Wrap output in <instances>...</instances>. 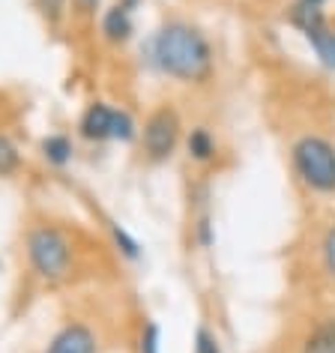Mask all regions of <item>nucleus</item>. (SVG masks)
I'll return each instance as SVG.
<instances>
[{
  "label": "nucleus",
  "mask_w": 335,
  "mask_h": 353,
  "mask_svg": "<svg viewBox=\"0 0 335 353\" xmlns=\"http://www.w3.org/2000/svg\"><path fill=\"white\" fill-rule=\"evenodd\" d=\"M135 138H141V126L126 108H114V123H111V141L120 144H132Z\"/></svg>",
  "instance_id": "nucleus-14"
},
{
  "label": "nucleus",
  "mask_w": 335,
  "mask_h": 353,
  "mask_svg": "<svg viewBox=\"0 0 335 353\" xmlns=\"http://www.w3.org/2000/svg\"><path fill=\"white\" fill-rule=\"evenodd\" d=\"M290 165L314 195H335V144L323 135H299L290 147Z\"/></svg>",
  "instance_id": "nucleus-3"
},
{
  "label": "nucleus",
  "mask_w": 335,
  "mask_h": 353,
  "mask_svg": "<svg viewBox=\"0 0 335 353\" xmlns=\"http://www.w3.org/2000/svg\"><path fill=\"white\" fill-rule=\"evenodd\" d=\"M294 3H303V6H317V10H323L326 0H294Z\"/></svg>",
  "instance_id": "nucleus-23"
},
{
  "label": "nucleus",
  "mask_w": 335,
  "mask_h": 353,
  "mask_svg": "<svg viewBox=\"0 0 335 353\" xmlns=\"http://www.w3.org/2000/svg\"><path fill=\"white\" fill-rule=\"evenodd\" d=\"M69 3H72V12L81 19H96L102 12V0H69Z\"/></svg>",
  "instance_id": "nucleus-21"
},
{
  "label": "nucleus",
  "mask_w": 335,
  "mask_h": 353,
  "mask_svg": "<svg viewBox=\"0 0 335 353\" xmlns=\"http://www.w3.org/2000/svg\"><path fill=\"white\" fill-rule=\"evenodd\" d=\"M39 153L51 168H66L75 159V141L63 135V132H51L39 141Z\"/></svg>",
  "instance_id": "nucleus-8"
},
{
  "label": "nucleus",
  "mask_w": 335,
  "mask_h": 353,
  "mask_svg": "<svg viewBox=\"0 0 335 353\" xmlns=\"http://www.w3.org/2000/svg\"><path fill=\"white\" fill-rule=\"evenodd\" d=\"M45 353H99V339L87 323H66L51 335Z\"/></svg>",
  "instance_id": "nucleus-5"
},
{
  "label": "nucleus",
  "mask_w": 335,
  "mask_h": 353,
  "mask_svg": "<svg viewBox=\"0 0 335 353\" xmlns=\"http://www.w3.org/2000/svg\"><path fill=\"white\" fill-rule=\"evenodd\" d=\"M28 263L37 272V279L57 285L72 272L75 263V245L69 234L57 225H33L28 231Z\"/></svg>",
  "instance_id": "nucleus-2"
},
{
  "label": "nucleus",
  "mask_w": 335,
  "mask_h": 353,
  "mask_svg": "<svg viewBox=\"0 0 335 353\" xmlns=\"http://www.w3.org/2000/svg\"><path fill=\"white\" fill-rule=\"evenodd\" d=\"M117 3H120V6H126V10H129V12H135V10H138V6H141V3H144V0H117Z\"/></svg>",
  "instance_id": "nucleus-22"
},
{
  "label": "nucleus",
  "mask_w": 335,
  "mask_h": 353,
  "mask_svg": "<svg viewBox=\"0 0 335 353\" xmlns=\"http://www.w3.org/2000/svg\"><path fill=\"white\" fill-rule=\"evenodd\" d=\"M299 353H335V317H323L321 323H314Z\"/></svg>",
  "instance_id": "nucleus-10"
},
{
  "label": "nucleus",
  "mask_w": 335,
  "mask_h": 353,
  "mask_svg": "<svg viewBox=\"0 0 335 353\" xmlns=\"http://www.w3.org/2000/svg\"><path fill=\"white\" fill-rule=\"evenodd\" d=\"M111 123H114V105L96 99L78 117V135L90 141V144H105V141H111Z\"/></svg>",
  "instance_id": "nucleus-6"
},
{
  "label": "nucleus",
  "mask_w": 335,
  "mask_h": 353,
  "mask_svg": "<svg viewBox=\"0 0 335 353\" xmlns=\"http://www.w3.org/2000/svg\"><path fill=\"white\" fill-rule=\"evenodd\" d=\"M108 234H111V243L126 261H141V243L132 236L126 228L117 225V222H108Z\"/></svg>",
  "instance_id": "nucleus-16"
},
{
  "label": "nucleus",
  "mask_w": 335,
  "mask_h": 353,
  "mask_svg": "<svg viewBox=\"0 0 335 353\" xmlns=\"http://www.w3.org/2000/svg\"><path fill=\"white\" fill-rule=\"evenodd\" d=\"M183 135V123L180 114L171 105H159L147 114L144 126H141V147H144V159L153 165L168 162L180 147Z\"/></svg>",
  "instance_id": "nucleus-4"
},
{
  "label": "nucleus",
  "mask_w": 335,
  "mask_h": 353,
  "mask_svg": "<svg viewBox=\"0 0 335 353\" xmlns=\"http://www.w3.org/2000/svg\"><path fill=\"white\" fill-rule=\"evenodd\" d=\"M33 6H37L39 19L45 21L51 30H57L60 24L66 21L69 10H72V3H69V0H33Z\"/></svg>",
  "instance_id": "nucleus-15"
},
{
  "label": "nucleus",
  "mask_w": 335,
  "mask_h": 353,
  "mask_svg": "<svg viewBox=\"0 0 335 353\" xmlns=\"http://www.w3.org/2000/svg\"><path fill=\"white\" fill-rule=\"evenodd\" d=\"M186 153L192 162L210 165L219 156V141L207 126H195V129H189V135H186Z\"/></svg>",
  "instance_id": "nucleus-9"
},
{
  "label": "nucleus",
  "mask_w": 335,
  "mask_h": 353,
  "mask_svg": "<svg viewBox=\"0 0 335 353\" xmlns=\"http://www.w3.org/2000/svg\"><path fill=\"white\" fill-rule=\"evenodd\" d=\"M195 243L201 245V249H210V245L216 243V231H213V219H210V213L198 216V222H195Z\"/></svg>",
  "instance_id": "nucleus-20"
},
{
  "label": "nucleus",
  "mask_w": 335,
  "mask_h": 353,
  "mask_svg": "<svg viewBox=\"0 0 335 353\" xmlns=\"http://www.w3.org/2000/svg\"><path fill=\"white\" fill-rule=\"evenodd\" d=\"M147 60L159 75L180 84H207L216 69L213 42L189 21H165L150 37Z\"/></svg>",
  "instance_id": "nucleus-1"
},
{
  "label": "nucleus",
  "mask_w": 335,
  "mask_h": 353,
  "mask_svg": "<svg viewBox=\"0 0 335 353\" xmlns=\"http://www.w3.org/2000/svg\"><path fill=\"white\" fill-rule=\"evenodd\" d=\"M287 21H290V28H296L303 37H308V33L317 30V28H323V24H329L326 21V15H323V10H317V6H303V3L290 6Z\"/></svg>",
  "instance_id": "nucleus-12"
},
{
  "label": "nucleus",
  "mask_w": 335,
  "mask_h": 353,
  "mask_svg": "<svg viewBox=\"0 0 335 353\" xmlns=\"http://www.w3.org/2000/svg\"><path fill=\"white\" fill-rule=\"evenodd\" d=\"M99 33L108 46H126L135 37V12H129L120 3H111L108 10L99 12Z\"/></svg>",
  "instance_id": "nucleus-7"
},
{
  "label": "nucleus",
  "mask_w": 335,
  "mask_h": 353,
  "mask_svg": "<svg viewBox=\"0 0 335 353\" xmlns=\"http://www.w3.org/2000/svg\"><path fill=\"white\" fill-rule=\"evenodd\" d=\"M305 42L312 46L314 57L321 60V66L329 69V72H335V30L329 28V24H323V28L312 30L305 37Z\"/></svg>",
  "instance_id": "nucleus-11"
},
{
  "label": "nucleus",
  "mask_w": 335,
  "mask_h": 353,
  "mask_svg": "<svg viewBox=\"0 0 335 353\" xmlns=\"http://www.w3.org/2000/svg\"><path fill=\"white\" fill-rule=\"evenodd\" d=\"M321 258H323L326 276L335 281V225H329V228L323 231V240H321Z\"/></svg>",
  "instance_id": "nucleus-19"
},
{
  "label": "nucleus",
  "mask_w": 335,
  "mask_h": 353,
  "mask_svg": "<svg viewBox=\"0 0 335 353\" xmlns=\"http://www.w3.org/2000/svg\"><path fill=\"white\" fill-rule=\"evenodd\" d=\"M21 165H24V159H21L19 144H15L6 132H0V176L10 180V176L21 171Z\"/></svg>",
  "instance_id": "nucleus-13"
},
{
  "label": "nucleus",
  "mask_w": 335,
  "mask_h": 353,
  "mask_svg": "<svg viewBox=\"0 0 335 353\" xmlns=\"http://www.w3.org/2000/svg\"><path fill=\"white\" fill-rule=\"evenodd\" d=\"M138 353H162V326L156 321H144L138 335Z\"/></svg>",
  "instance_id": "nucleus-17"
},
{
  "label": "nucleus",
  "mask_w": 335,
  "mask_h": 353,
  "mask_svg": "<svg viewBox=\"0 0 335 353\" xmlns=\"http://www.w3.org/2000/svg\"><path fill=\"white\" fill-rule=\"evenodd\" d=\"M192 347H195V353H225L222 347V339L210 330L207 323H201L195 330V339H192Z\"/></svg>",
  "instance_id": "nucleus-18"
}]
</instances>
